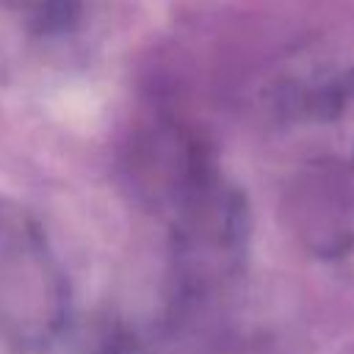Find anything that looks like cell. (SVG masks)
Here are the masks:
<instances>
[{"label":"cell","mask_w":354,"mask_h":354,"mask_svg":"<svg viewBox=\"0 0 354 354\" xmlns=\"http://www.w3.org/2000/svg\"><path fill=\"white\" fill-rule=\"evenodd\" d=\"M64 279L41 230L0 202V332L19 346L47 343L64 318Z\"/></svg>","instance_id":"6da1fadb"}]
</instances>
